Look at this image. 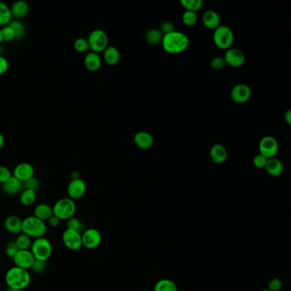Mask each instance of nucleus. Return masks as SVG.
<instances>
[{"label": "nucleus", "mask_w": 291, "mask_h": 291, "mask_svg": "<svg viewBox=\"0 0 291 291\" xmlns=\"http://www.w3.org/2000/svg\"><path fill=\"white\" fill-rule=\"evenodd\" d=\"M162 44L163 49L166 52L171 54H178L187 50L190 44V40L187 34L180 31L174 30L163 35Z\"/></svg>", "instance_id": "nucleus-1"}, {"label": "nucleus", "mask_w": 291, "mask_h": 291, "mask_svg": "<svg viewBox=\"0 0 291 291\" xmlns=\"http://www.w3.org/2000/svg\"><path fill=\"white\" fill-rule=\"evenodd\" d=\"M4 279L8 288L23 291L30 284V272L28 270L15 266L7 271Z\"/></svg>", "instance_id": "nucleus-2"}, {"label": "nucleus", "mask_w": 291, "mask_h": 291, "mask_svg": "<svg viewBox=\"0 0 291 291\" xmlns=\"http://www.w3.org/2000/svg\"><path fill=\"white\" fill-rule=\"evenodd\" d=\"M21 232L28 237L39 238L44 237L47 232V225L43 220L36 217L28 216L22 220Z\"/></svg>", "instance_id": "nucleus-3"}, {"label": "nucleus", "mask_w": 291, "mask_h": 291, "mask_svg": "<svg viewBox=\"0 0 291 291\" xmlns=\"http://www.w3.org/2000/svg\"><path fill=\"white\" fill-rule=\"evenodd\" d=\"M53 215L58 217L60 220H67L75 216L76 213V204L74 200L69 197H64L56 202L52 207Z\"/></svg>", "instance_id": "nucleus-4"}, {"label": "nucleus", "mask_w": 291, "mask_h": 291, "mask_svg": "<svg viewBox=\"0 0 291 291\" xmlns=\"http://www.w3.org/2000/svg\"><path fill=\"white\" fill-rule=\"evenodd\" d=\"M30 251L35 260L47 261L52 254V245L46 237H39L32 242Z\"/></svg>", "instance_id": "nucleus-5"}, {"label": "nucleus", "mask_w": 291, "mask_h": 291, "mask_svg": "<svg viewBox=\"0 0 291 291\" xmlns=\"http://www.w3.org/2000/svg\"><path fill=\"white\" fill-rule=\"evenodd\" d=\"M213 40L217 47L221 50H228L233 44V32L230 27L220 25L213 30Z\"/></svg>", "instance_id": "nucleus-6"}, {"label": "nucleus", "mask_w": 291, "mask_h": 291, "mask_svg": "<svg viewBox=\"0 0 291 291\" xmlns=\"http://www.w3.org/2000/svg\"><path fill=\"white\" fill-rule=\"evenodd\" d=\"M87 41L90 49L96 53L104 51L105 49L108 47V35L104 31L101 29H94L89 34Z\"/></svg>", "instance_id": "nucleus-7"}, {"label": "nucleus", "mask_w": 291, "mask_h": 291, "mask_svg": "<svg viewBox=\"0 0 291 291\" xmlns=\"http://www.w3.org/2000/svg\"><path fill=\"white\" fill-rule=\"evenodd\" d=\"M260 154L266 158H273L278 154V143L277 139L271 136H266L261 139L259 144Z\"/></svg>", "instance_id": "nucleus-8"}, {"label": "nucleus", "mask_w": 291, "mask_h": 291, "mask_svg": "<svg viewBox=\"0 0 291 291\" xmlns=\"http://www.w3.org/2000/svg\"><path fill=\"white\" fill-rule=\"evenodd\" d=\"M62 243L65 247L72 251H77L82 248V233L71 229H66L62 233Z\"/></svg>", "instance_id": "nucleus-9"}, {"label": "nucleus", "mask_w": 291, "mask_h": 291, "mask_svg": "<svg viewBox=\"0 0 291 291\" xmlns=\"http://www.w3.org/2000/svg\"><path fill=\"white\" fill-rule=\"evenodd\" d=\"M82 247L87 249H94L98 248L102 242V235L95 228H89L82 234Z\"/></svg>", "instance_id": "nucleus-10"}, {"label": "nucleus", "mask_w": 291, "mask_h": 291, "mask_svg": "<svg viewBox=\"0 0 291 291\" xmlns=\"http://www.w3.org/2000/svg\"><path fill=\"white\" fill-rule=\"evenodd\" d=\"M225 63L232 68H239L245 62V55L237 48H230L227 50L224 56Z\"/></svg>", "instance_id": "nucleus-11"}, {"label": "nucleus", "mask_w": 291, "mask_h": 291, "mask_svg": "<svg viewBox=\"0 0 291 291\" xmlns=\"http://www.w3.org/2000/svg\"><path fill=\"white\" fill-rule=\"evenodd\" d=\"M86 191V184L85 181L79 178L72 180L68 184L67 193L70 199L79 200L82 198Z\"/></svg>", "instance_id": "nucleus-12"}, {"label": "nucleus", "mask_w": 291, "mask_h": 291, "mask_svg": "<svg viewBox=\"0 0 291 291\" xmlns=\"http://www.w3.org/2000/svg\"><path fill=\"white\" fill-rule=\"evenodd\" d=\"M250 97V87L244 83L235 85L230 92V98L236 104H244Z\"/></svg>", "instance_id": "nucleus-13"}, {"label": "nucleus", "mask_w": 291, "mask_h": 291, "mask_svg": "<svg viewBox=\"0 0 291 291\" xmlns=\"http://www.w3.org/2000/svg\"><path fill=\"white\" fill-rule=\"evenodd\" d=\"M12 259H13L16 267L23 268L26 270L30 269L32 265L34 263V260H35L34 255L32 254L29 249H26V250L19 249Z\"/></svg>", "instance_id": "nucleus-14"}, {"label": "nucleus", "mask_w": 291, "mask_h": 291, "mask_svg": "<svg viewBox=\"0 0 291 291\" xmlns=\"http://www.w3.org/2000/svg\"><path fill=\"white\" fill-rule=\"evenodd\" d=\"M13 176L23 183L34 177V166L28 163H21L14 168Z\"/></svg>", "instance_id": "nucleus-15"}, {"label": "nucleus", "mask_w": 291, "mask_h": 291, "mask_svg": "<svg viewBox=\"0 0 291 291\" xmlns=\"http://www.w3.org/2000/svg\"><path fill=\"white\" fill-rule=\"evenodd\" d=\"M134 144L139 149H149L154 145V138L149 132L140 131L134 136Z\"/></svg>", "instance_id": "nucleus-16"}, {"label": "nucleus", "mask_w": 291, "mask_h": 291, "mask_svg": "<svg viewBox=\"0 0 291 291\" xmlns=\"http://www.w3.org/2000/svg\"><path fill=\"white\" fill-rule=\"evenodd\" d=\"M22 220L17 215H10L7 217L3 222V227L9 233L19 235L21 233Z\"/></svg>", "instance_id": "nucleus-17"}, {"label": "nucleus", "mask_w": 291, "mask_h": 291, "mask_svg": "<svg viewBox=\"0 0 291 291\" xmlns=\"http://www.w3.org/2000/svg\"><path fill=\"white\" fill-rule=\"evenodd\" d=\"M210 158L215 164H223L227 159V150L225 146L216 144L210 149Z\"/></svg>", "instance_id": "nucleus-18"}, {"label": "nucleus", "mask_w": 291, "mask_h": 291, "mask_svg": "<svg viewBox=\"0 0 291 291\" xmlns=\"http://www.w3.org/2000/svg\"><path fill=\"white\" fill-rule=\"evenodd\" d=\"M203 23L207 28L214 30L220 26V17L214 10H207L203 15Z\"/></svg>", "instance_id": "nucleus-19"}, {"label": "nucleus", "mask_w": 291, "mask_h": 291, "mask_svg": "<svg viewBox=\"0 0 291 291\" xmlns=\"http://www.w3.org/2000/svg\"><path fill=\"white\" fill-rule=\"evenodd\" d=\"M84 65H85V68L89 71H97L101 67V57L98 53L90 51L85 55V58H84Z\"/></svg>", "instance_id": "nucleus-20"}, {"label": "nucleus", "mask_w": 291, "mask_h": 291, "mask_svg": "<svg viewBox=\"0 0 291 291\" xmlns=\"http://www.w3.org/2000/svg\"><path fill=\"white\" fill-rule=\"evenodd\" d=\"M21 188H22V183L14 176L11 177L10 180H7L5 183L3 184V190L4 193L9 196H15L20 193Z\"/></svg>", "instance_id": "nucleus-21"}, {"label": "nucleus", "mask_w": 291, "mask_h": 291, "mask_svg": "<svg viewBox=\"0 0 291 291\" xmlns=\"http://www.w3.org/2000/svg\"><path fill=\"white\" fill-rule=\"evenodd\" d=\"M265 168L267 170L268 174L273 177L280 176L284 172L283 163H281V161H279L275 157L268 160Z\"/></svg>", "instance_id": "nucleus-22"}, {"label": "nucleus", "mask_w": 291, "mask_h": 291, "mask_svg": "<svg viewBox=\"0 0 291 291\" xmlns=\"http://www.w3.org/2000/svg\"><path fill=\"white\" fill-rule=\"evenodd\" d=\"M53 215V210L52 207L45 204V203H41L35 206L34 209V216L36 217L40 220L45 221L48 220L51 216Z\"/></svg>", "instance_id": "nucleus-23"}, {"label": "nucleus", "mask_w": 291, "mask_h": 291, "mask_svg": "<svg viewBox=\"0 0 291 291\" xmlns=\"http://www.w3.org/2000/svg\"><path fill=\"white\" fill-rule=\"evenodd\" d=\"M120 51L115 46H108L104 51V60L107 64L110 66L116 65L120 62Z\"/></svg>", "instance_id": "nucleus-24"}, {"label": "nucleus", "mask_w": 291, "mask_h": 291, "mask_svg": "<svg viewBox=\"0 0 291 291\" xmlns=\"http://www.w3.org/2000/svg\"><path fill=\"white\" fill-rule=\"evenodd\" d=\"M10 11H11L12 17L21 18V17H25L28 13L29 4L24 0H17L12 4Z\"/></svg>", "instance_id": "nucleus-25"}, {"label": "nucleus", "mask_w": 291, "mask_h": 291, "mask_svg": "<svg viewBox=\"0 0 291 291\" xmlns=\"http://www.w3.org/2000/svg\"><path fill=\"white\" fill-rule=\"evenodd\" d=\"M153 291H178V287L174 282L168 278H163L156 282Z\"/></svg>", "instance_id": "nucleus-26"}, {"label": "nucleus", "mask_w": 291, "mask_h": 291, "mask_svg": "<svg viewBox=\"0 0 291 291\" xmlns=\"http://www.w3.org/2000/svg\"><path fill=\"white\" fill-rule=\"evenodd\" d=\"M12 19L10 9L6 3L0 1V26H7Z\"/></svg>", "instance_id": "nucleus-27"}, {"label": "nucleus", "mask_w": 291, "mask_h": 291, "mask_svg": "<svg viewBox=\"0 0 291 291\" xmlns=\"http://www.w3.org/2000/svg\"><path fill=\"white\" fill-rule=\"evenodd\" d=\"M36 191L34 190H23L20 195V202L24 206H31L35 203Z\"/></svg>", "instance_id": "nucleus-28"}, {"label": "nucleus", "mask_w": 291, "mask_h": 291, "mask_svg": "<svg viewBox=\"0 0 291 291\" xmlns=\"http://www.w3.org/2000/svg\"><path fill=\"white\" fill-rule=\"evenodd\" d=\"M163 35L162 32L157 29H149L146 34V40L151 44H158L162 43Z\"/></svg>", "instance_id": "nucleus-29"}, {"label": "nucleus", "mask_w": 291, "mask_h": 291, "mask_svg": "<svg viewBox=\"0 0 291 291\" xmlns=\"http://www.w3.org/2000/svg\"><path fill=\"white\" fill-rule=\"evenodd\" d=\"M15 242H16L17 248L21 250H26V249H30L31 244H32L31 237L22 232L17 236V239Z\"/></svg>", "instance_id": "nucleus-30"}, {"label": "nucleus", "mask_w": 291, "mask_h": 291, "mask_svg": "<svg viewBox=\"0 0 291 291\" xmlns=\"http://www.w3.org/2000/svg\"><path fill=\"white\" fill-rule=\"evenodd\" d=\"M180 3L188 11L196 12L201 10L203 2L202 0H181Z\"/></svg>", "instance_id": "nucleus-31"}, {"label": "nucleus", "mask_w": 291, "mask_h": 291, "mask_svg": "<svg viewBox=\"0 0 291 291\" xmlns=\"http://www.w3.org/2000/svg\"><path fill=\"white\" fill-rule=\"evenodd\" d=\"M67 228L68 229H71V230H76L78 232L82 233L83 230H84V224L82 220H80L79 218L76 217H72L70 219L67 220Z\"/></svg>", "instance_id": "nucleus-32"}, {"label": "nucleus", "mask_w": 291, "mask_h": 291, "mask_svg": "<svg viewBox=\"0 0 291 291\" xmlns=\"http://www.w3.org/2000/svg\"><path fill=\"white\" fill-rule=\"evenodd\" d=\"M197 14L196 12H193V11H188L186 10L185 13L182 16V21H183L184 24L187 25L188 27H191L194 26L197 21Z\"/></svg>", "instance_id": "nucleus-33"}, {"label": "nucleus", "mask_w": 291, "mask_h": 291, "mask_svg": "<svg viewBox=\"0 0 291 291\" xmlns=\"http://www.w3.org/2000/svg\"><path fill=\"white\" fill-rule=\"evenodd\" d=\"M74 48L76 51L83 53V52H86L90 50L89 47L88 41L86 39L84 38H78L75 40L74 42Z\"/></svg>", "instance_id": "nucleus-34"}, {"label": "nucleus", "mask_w": 291, "mask_h": 291, "mask_svg": "<svg viewBox=\"0 0 291 291\" xmlns=\"http://www.w3.org/2000/svg\"><path fill=\"white\" fill-rule=\"evenodd\" d=\"M9 25L12 27V29L15 32L16 39H21V38L23 37L24 34H25L23 24L20 22L19 21H10Z\"/></svg>", "instance_id": "nucleus-35"}, {"label": "nucleus", "mask_w": 291, "mask_h": 291, "mask_svg": "<svg viewBox=\"0 0 291 291\" xmlns=\"http://www.w3.org/2000/svg\"><path fill=\"white\" fill-rule=\"evenodd\" d=\"M1 36L3 41H12L16 39L15 32L10 25H7L1 28Z\"/></svg>", "instance_id": "nucleus-36"}, {"label": "nucleus", "mask_w": 291, "mask_h": 291, "mask_svg": "<svg viewBox=\"0 0 291 291\" xmlns=\"http://www.w3.org/2000/svg\"><path fill=\"white\" fill-rule=\"evenodd\" d=\"M47 268V261H39V260H34V263L31 267V270L35 272V273H42L45 271Z\"/></svg>", "instance_id": "nucleus-37"}, {"label": "nucleus", "mask_w": 291, "mask_h": 291, "mask_svg": "<svg viewBox=\"0 0 291 291\" xmlns=\"http://www.w3.org/2000/svg\"><path fill=\"white\" fill-rule=\"evenodd\" d=\"M39 186H40L39 180L34 177L22 183V188L24 190H34L36 191L39 188Z\"/></svg>", "instance_id": "nucleus-38"}, {"label": "nucleus", "mask_w": 291, "mask_h": 291, "mask_svg": "<svg viewBox=\"0 0 291 291\" xmlns=\"http://www.w3.org/2000/svg\"><path fill=\"white\" fill-rule=\"evenodd\" d=\"M268 158H266L264 156H262L261 154H258L254 156V160H253V163L255 167H257L259 169H262L265 168L267 162H268Z\"/></svg>", "instance_id": "nucleus-39"}, {"label": "nucleus", "mask_w": 291, "mask_h": 291, "mask_svg": "<svg viewBox=\"0 0 291 291\" xmlns=\"http://www.w3.org/2000/svg\"><path fill=\"white\" fill-rule=\"evenodd\" d=\"M18 250H19V249L17 248L15 241H11V242H9L7 244L6 247H5V254H6L7 256L13 258Z\"/></svg>", "instance_id": "nucleus-40"}, {"label": "nucleus", "mask_w": 291, "mask_h": 291, "mask_svg": "<svg viewBox=\"0 0 291 291\" xmlns=\"http://www.w3.org/2000/svg\"><path fill=\"white\" fill-rule=\"evenodd\" d=\"M12 177L10 170L5 166H0V183L3 185Z\"/></svg>", "instance_id": "nucleus-41"}, {"label": "nucleus", "mask_w": 291, "mask_h": 291, "mask_svg": "<svg viewBox=\"0 0 291 291\" xmlns=\"http://www.w3.org/2000/svg\"><path fill=\"white\" fill-rule=\"evenodd\" d=\"M225 65H226V63H225L223 58H220V57L213 58L210 62V66H211V68H213V70H220V69L224 68Z\"/></svg>", "instance_id": "nucleus-42"}, {"label": "nucleus", "mask_w": 291, "mask_h": 291, "mask_svg": "<svg viewBox=\"0 0 291 291\" xmlns=\"http://www.w3.org/2000/svg\"><path fill=\"white\" fill-rule=\"evenodd\" d=\"M282 289V282L279 278H271L268 283V291H280Z\"/></svg>", "instance_id": "nucleus-43"}, {"label": "nucleus", "mask_w": 291, "mask_h": 291, "mask_svg": "<svg viewBox=\"0 0 291 291\" xmlns=\"http://www.w3.org/2000/svg\"><path fill=\"white\" fill-rule=\"evenodd\" d=\"M9 69V62L6 58L0 55V75L5 74Z\"/></svg>", "instance_id": "nucleus-44"}, {"label": "nucleus", "mask_w": 291, "mask_h": 291, "mask_svg": "<svg viewBox=\"0 0 291 291\" xmlns=\"http://www.w3.org/2000/svg\"><path fill=\"white\" fill-rule=\"evenodd\" d=\"M173 31H174V29H173V25L172 22H170V21H165V22L162 25V34L163 33V35H164V34H168V33H171V32H173Z\"/></svg>", "instance_id": "nucleus-45"}, {"label": "nucleus", "mask_w": 291, "mask_h": 291, "mask_svg": "<svg viewBox=\"0 0 291 291\" xmlns=\"http://www.w3.org/2000/svg\"><path fill=\"white\" fill-rule=\"evenodd\" d=\"M47 221L49 226L51 227H57L60 224V220L58 219V217L55 216V215H52Z\"/></svg>", "instance_id": "nucleus-46"}, {"label": "nucleus", "mask_w": 291, "mask_h": 291, "mask_svg": "<svg viewBox=\"0 0 291 291\" xmlns=\"http://www.w3.org/2000/svg\"><path fill=\"white\" fill-rule=\"evenodd\" d=\"M285 122L288 123L289 125H291V109H289L288 111L285 113Z\"/></svg>", "instance_id": "nucleus-47"}, {"label": "nucleus", "mask_w": 291, "mask_h": 291, "mask_svg": "<svg viewBox=\"0 0 291 291\" xmlns=\"http://www.w3.org/2000/svg\"><path fill=\"white\" fill-rule=\"evenodd\" d=\"M4 142H5V140H4V137H3V134L0 132V149L3 148V145H4Z\"/></svg>", "instance_id": "nucleus-48"}, {"label": "nucleus", "mask_w": 291, "mask_h": 291, "mask_svg": "<svg viewBox=\"0 0 291 291\" xmlns=\"http://www.w3.org/2000/svg\"><path fill=\"white\" fill-rule=\"evenodd\" d=\"M6 291H18V290H15V289L8 288V289H7Z\"/></svg>", "instance_id": "nucleus-49"}, {"label": "nucleus", "mask_w": 291, "mask_h": 291, "mask_svg": "<svg viewBox=\"0 0 291 291\" xmlns=\"http://www.w3.org/2000/svg\"><path fill=\"white\" fill-rule=\"evenodd\" d=\"M2 41H3V40H2V36H1V27H0V43H1Z\"/></svg>", "instance_id": "nucleus-50"}, {"label": "nucleus", "mask_w": 291, "mask_h": 291, "mask_svg": "<svg viewBox=\"0 0 291 291\" xmlns=\"http://www.w3.org/2000/svg\"><path fill=\"white\" fill-rule=\"evenodd\" d=\"M268 291V289H265V290H262V291Z\"/></svg>", "instance_id": "nucleus-51"}, {"label": "nucleus", "mask_w": 291, "mask_h": 291, "mask_svg": "<svg viewBox=\"0 0 291 291\" xmlns=\"http://www.w3.org/2000/svg\"><path fill=\"white\" fill-rule=\"evenodd\" d=\"M147 291V290H145V291Z\"/></svg>", "instance_id": "nucleus-52"}]
</instances>
